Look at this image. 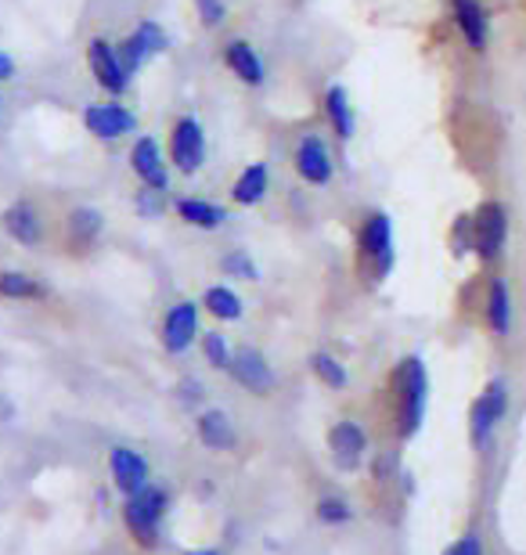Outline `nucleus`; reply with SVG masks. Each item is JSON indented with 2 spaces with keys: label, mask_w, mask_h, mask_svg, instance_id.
<instances>
[{
  "label": "nucleus",
  "mask_w": 526,
  "mask_h": 555,
  "mask_svg": "<svg viewBox=\"0 0 526 555\" xmlns=\"http://www.w3.org/2000/svg\"><path fill=\"white\" fill-rule=\"evenodd\" d=\"M0 228L8 231L11 238L18 242V246H40L43 242V214L40 206H33L29 198H18V203H11L4 214H0Z\"/></svg>",
  "instance_id": "17"
},
{
  "label": "nucleus",
  "mask_w": 526,
  "mask_h": 555,
  "mask_svg": "<svg viewBox=\"0 0 526 555\" xmlns=\"http://www.w3.org/2000/svg\"><path fill=\"white\" fill-rule=\"evenodd\" d=\"M203 336L198 332V304L192 299H181V304H174L166 310L163 318V347L170 353H184L192 350V343Z\"/></svg>",
  "instance_id": "14"
},
{
  "label": "nucleus",
  "mask_w": 526,
  "mask_h": 555,
  "mask_svg": "<svg viewBox=\"0 0 526 555\" xmlns=\"http://www.w3.org/2000/svg\"><path fill=\"white\" fill-rule=\"evenodd\" d=\"M166 192H152V188H141L138 198H133V209H138V217H159L166 203H163Z\"/></svg>",
  "instance_id": "33"
},
{
  "label": "nucleus",
  "mask_w": 526,
  "mask_h": 555,
  "mask_svg": "<svg viewBox=\"0 0 526 555\" xmlns=\"http://www.w3.org/2000/svg\"><path fill=\"white\" fill-rule=\"evenodd\" d=\"M310 369H315L318 379L329 386V390H346V383H350V375H346V364L339 358H332V353H310Z\"/></svg>",
  "instance_id": "27"
},
{
  "label": "nucleus",
  "mask_w": 526,
  "mask_h": 555,
  "mask_svg": "<svg viewBox=\"0 0 526 555\" xmlns=\"http://www.w3.org/2000/svg\"><path fill=\"white\" fill-rule=\"evenodd\" d=\"M220 271L223 278H242V282H260V268L245 249H231L220 257Z\"/></svg>",
  "instance_id": "29"
},
{
  "label": "nucleus",
  "mask_w": 526,
  "mask_h": 555,
  "mask_svg": "<svg viewBox=\"0 0 526 555\" xmlns=\"http://www.w3.org/2000/svg\"><path fill=\"white\" fill-rule=\"evenodd\" d=\"M321 108H324V124L335 134V141H350L357 134V116L350 105V91L343 83H332L329 91L321 94Z\"/></svg>",
  "instance_id": "19"
},
{
  "label": "nucleus",
  "mask_w": 526,
  "mask_h": 555,
  "mask_svg": "<svg viewBox=\"0 0 526 555\" xmlns=\"http://www.w3.org/2000/svg\"><path fill=\"white\" fill-rule=\"evenodd\" d=\"M174 214L195 231H220L223 224H228V209H223L220 203H209V198H198V195L177 198Z\"/></svg>",
  "instance_id": "22"
},
{
  "label": "nucleus",
  "mask_w": 526,
  "mask_h": 555,
  "mask_svg": "<svg viewBox=\"0 0 526 555\" xmlns=\"http://www.w3.org/2000/svg\"><path fill=\"white\" fill-rule=\"evenodd\" d=\"M267 192H271V163H249L245 170L234 177V184H231V203L234 206H260Z\"/></svg>",
  "instance_id": "21"
},
{
  "label": "nucleus",
  "mask_w": 526,
  "mask_h": 555,
  "mask_svg": "<svg viewBox=\"0 0 526 555\" xmlns=\"http://www.w3.org/2000/svg\"><path fill=\"white\" fill-rule=\"evenodd\" d=\"M223 69H228L242 87H253V91L267 83V65L260 59V51L242 37L223 43Z\"/></svg>",
  "instance_id": "15"
},
{
  "label": "nucleus",
  "mask_w": 526,
  "mask_h": 555,
  "mask_svg": "<svg viewBox=\"0 0 526 555\" xmlns=\"http://www.w3.org/2000/svg\"><path fill=\"white\" fill-rule=\"evenodd\" d=\"M451 18L462 43L473 54H487L490 48V11L484 0H451Z\"/></svg>",
  "instance_id": "13"
},
{
  "label": "nucleus",
  "mask_w": 526,
  "mask_h": 555,
  "mask_svg": "<svg viewBox=\"0 0 526 555\" xmlns=\"http://www.w3.org/2000/svg\"><path fill=\"white\" fill-rule=\"evenodd\" d=\"M188 555H220V552H213V548H198V552H188Z\"/></svg>",
  "instance_id": "37"
},
{
  "label": "nucleus",
  "mask_w": 526,
  "mask_h": 555,
  "mask_svg": "<svg viewBox=\"0 0 526 555\" xmlns=\"http://www.w3.org/2000/svg\"><path fill=\"white\" fill-rule=\"evenodd\" d=\"M87 69H91L94 83L102 87L108 98H119V102L133 83V76L127 73V65H123V59H119L116 43L105 40V37H94L91 43H87Z\"/></svg>",
  "instance_id": "7"
},
{
  "label": "nucleus",
  "mask_w": 526,
  "mask_h": 555,
  "mask_svg": "<svg viewBox=\"0 0 526 555\" xmlns=\"http://www.w3.org/2000/svg\"><path fill=\"white\" fill-rule=\"evenodd\" d=\"M195 11H198V22H203L206 29H223L231 18L228 0H195Z\"/></svg>",
  "instance_id": "32"
},
{
  "label": "nucleus",
  "mask_w": 526,
  "mask_h": 555,
  "mask_svg": "<svg viewBox=\"0 0 526 555\" xmlns=\"http://www.w3.org/2000/svg\"><path fill=\"white\" fill-rule=\"evenodd\" d=\"M473 220H476L473 257L479 263H495L501 253H505V242H509V209L501 206L498 198H487V203L473 214Z\"/></svg>",
  "instance_id": "9"
},
{
  "label": "nucleus",
  "mask_w": 526,
  "mask_h": 555,
  "mask_svg": "<svg viewBox=\"0 0 526 555\" xmlns=\"http://www.w3.org/2000/svg\"><path fill=\"white\" fill-rule=\"evenodd\" d=\"M166 159L181 177H195L206 166V127L198 116H177L170 127V144H166Z\"/></svg>",
  "instance_id": "4"
},
{
  "label": "nucleus",
  "mask_w": 526,
  "mask_h": 555,
  "mask_svg": "<svg viewBox=\"0 0 526 555\" xmlns=\"http://www.w3.org/2000/svg\"><path fill=\"white\" fill-rule=\"evenodd\" d=\"M11 76H15V59H11V54L0 51V83H8Z\"/></svg>",
  "instance_id": "36"
},
{
  "label": "nucleus",
  "mask_w": 526,
  "mask_h": 555,
  "mask_svg": "<svg viewBox=\"0 0 526 555\" xmlns=\"http://www.w3.org/2000/svg\"><path fill=\"white\" fill-rule=\"evenodd\" d=\"M318 519L321 524H329V527H343V524H350L354 519V508L350 502H343V498H321L318 502Z\"/></svg>",
  "instance_id": "31"
},
{
  "label": "nucleus",
  "mask_w": 526,
  "mask_h": 555,
  "mask_svg": "<svg viewBox=\"0 0 526 555\" xmlns=\"http://www.w3.org/2000/svg\"><path fill=\"white\" fill-rule=\"evenodd\" d=\"M293 166H296L299 181L310 184V188H329L335 181V155L318 130L299 134L296 149H293Z\"/></svg>",
  "instance_id": "6"
},
{
  "label": "nucleus",
  "mask_w": 526,
  "mask_h": 555,
  "mask_svg": "<svg viewBox=\"0 0 526 555\" xmlns=\"http://www.w3.org/2000/svg\"><path fill=\"white\" fill-rule=\"evenodd\" d=\"M357 260L368 282H386L397 268V235H394V220L383 209H372L361 220L357 231Z\"/></svg>",
  "instance_id": "1"
},
{
  "label": "nucleus",
  "mask_w": 526,
  "mask_h": 555,
  "mask_svg": "<svg viewBox=\"0 0 526 555\" xmlns=\"http://www.w3.org/2000/svg\"><path fill=\"white\" fill-rule=\"evenodd\" d=\"M130 170L141 181V188L152 192H170V159H166L159 138L141 134L130 144Z\"/></svg>",
  "instance_id": "10"
},
{
  "label": "nucleus",
  "mask_w": 526,
  "mask_h": 555,
  "mask_svg": "<svg viewBox=\"0 0 526 555\" xmlns=\"http://www.w3.org/2000/svg\"><path fill=\"white\" fill-rule=\"evenodd\" d=\"M48 296V285L26 271H0V299H15V304H33V299Z\"/></svg>",
  "instance_id": "25"
},
{
  "label": "nucleus",
  "mask_w": 526,
  "mask_h": 555,
  "mask_svg": "<svg viewBox=\"0 0 526 555\" xmlns=\"http://www.w3.org/2000/svg\"><path fill=\"white\" fill-rule=\"evenodd\" d=\"M329 451H332V462L339 465L343 473H354L361 469L364 454H368V433L357 426V422H335L332 433H329Z\"/></svg>",
  "instance_id": "16"
},
{
  "label": "nucleus",
  "mask_w": 526,
  "mask_h": 555,
  "mask_svg": "<svg viewBox=\"0 0 526 555\" xmlns=\"http://www.w3.org/2000/svg\"><path fill=\"white\" fill-rule=\"evenodd\" d=\"M473 249H476V220L473 214H458L451 224V253L462 260V257H473Z\"/></svg>",
  "instance_id": "28"
},
{
  "label": "nucleus",
  "mask_w": 526,
  "mask_h": 555,
  "mask_svg": "<svg viewBox=\"0 0 526 555\" xmlns=\"http://www.w3.org/2000/svg\"><path fill=\"white\" fill-rule=\"evenodd\" d=\"M203 307L209 310L217 321H239L242 318V296L234 293L231 285H209L203 293Z\"/></svg>",
  "instance_id": "26"
},
{
  "label": "nucleus",
  "mask_w": 526,
  "mask_h": 555,
  "mask_svg": "<svg viewBox=\"0 0 526 555\" xmlns=\"http://www.w3.org/2000/svg\"><path fill=\"white\" fill-rule=\"evenodd\" d=\"M484 318H487V328L495 332L498 339H505L509 332H512L516 310H512V293H509V282H505V278H490V282H487Z\"/></svg>",
  "instance_id": "20"
},
{
  "label": "nucleus",
  "mask_w": 526,
  "mask_h": 555,
  "mask_svg": "<svg viewBox=\"0 0 526 555\" xmlns=\"http://www.w3.org/2000/svg\"><path fill=\"white\" fill-rule=\"evenodd\" d=\"M444 555H484V545H479L476 534H465V538H458Z\"/></svg>",
  "instance_id": "34"
},
{
  "label": "nucleus",
  "mask_w": 526,
  "mask_h": 555,
  "mask_svg": "<svg viewBox=\"0 0 526 555\" xmlns=\"http://www.w3.org/2000/svg\"><path fill=\"white\" fill-rule=\"evenodd\" d=\"M505 412H509V386L501 379H495L484 393L476 397L473 412H469V433H473L476 448H487V440L495 437L498 422L505 418Z\"/></svg>",
  "instance_id": "11"
},
{
  "label": "nucleus",
  "mask_w": 526,
  "mask_h": 555,
  "mask_svg": "<svg viewBox=\"0 0 526 555\" xmlns=\"http://www.w3.org/2000/svg\"><path fill=\"white\" fill-rule=\"evenodd\" d=\"M203 358H206L209 369L228 372L231 347H228V339H223V332H206V336H203Z\"/></svg>",
  "instance_id": "30"
},
{
  "label": "nucleus",
  "mask_w": 526,
  "mask_h": 555,
  "mask_svg": "<svg viewBox=\"0 0 526 555\" xmlns=\"http://www.w3.org/2000/svg\"><path fill=\"white\" fill-rule=\"evenodd\" d=\"M166 48H170V37H166V29L155 18H141L138 26L116 43L119 59H123V65H127L130 76H138L152 59L166 54Z\"/></svg>",
  "instance_id": "5"
},
{
  "label": "nucleus",
  "mask_w": 526,
  "mask_h": 555,
  "mask_svg": "<svg viewBox=\"0 0 526 555\" xmlns=\"http://www.w3.org/2000/svg\"><path fill=\"white\" fill-rule=\"evenodd\" d=\"M228 372H231V379L242 386V390H249V393H256V397L271 393L274 386H278L274 369H271V364H267L264 353H260V350H253V347L231 350V364H228Z\"/></svg>",
  "instance_id": "12"
},
{
  "label": "nucleus",
  "mask_w": 526,
  "mask_h": 555,
  "mask_svg": "<svg viewBox=\"0 0 526 555\" xmlns=\"http://www.w3.org/2000/svg\"><path fill=\"white\" fill-rule=\"evenodd\" d=\"M108 473L112 483H116L119 494H138L144 483H149V462L141 459L138 451L130 448H112L108 451Z\"/></svg>",
  "instance_id": "18"
},
{
  "label": "nucleus",
  "mask_w": 526,
  "mask_h": 555,
  "mask_svg": "<svg viewBox=\"0 0 526 555\" xmlns=\"http://www.w3.org/2000/svg\"><path fill=\"white\" fill-rule=\"evenodd\" d=\"M195 433H198V440H203L209 451H231L234 443H239V437H234L231 418L223 415L220 408H209V412L198 415Z\"/></svg>",
  "instance_id": "24"
},
{
  "label": "nucleus",
  "mask_w": 526,
  "mask_h": 555,
  "mask_svg": "<svg viewBox=\"0 0 526 555\" xmlns=\"http://www.w3.org/2000/svg\"><path fill=\"white\" fill-rule=\"evenodd\" d=\"M181 401H184L188 408H192V404L198 401V383H195V379H184V383H181Z\"/></svg>",
  "instance_id": "35"
},
{
  "label": "nucleus",
  "mask_w": 526,
  "mask_h": 555,
  "mask_svg": "<svg viewBox=\"0 0 526 555\" xmlns=\"http://www.w3.org/2000/svg\"><path fill=\"white\" fill-rule=\"evenodd\" d=\"M80 119H84L87 134H94L98 141H119V138L138 134V113H133L130 105H123L119 98L84 105Z\"/></svg>",
  "instance_id": "8"
},
{
  "label": "nucleus",
  "mask_w": 526,
  "mask_h": 555,
  "mask_svg": "<svg viewBox=\"0 0 526 555\" xmlns=\"http://www.w3.org/2000/svg\"><path fill=\"white\" fill-rule=\"evenodd\" d=\"M65 231H69V242L76 249H91L105 235V214L94 206H76L65 220Z\"/></svg>",
  "instance_id": "23"
},
{
  "label": "nucleus",
  "mask_w": 526,
  "mask_h": 555,
  "mask_svg": "<svg viewBox=\"0 0 526 555\" xmlns=\"http://www.w3.org/2000/svg\"><path fill=\"white\" fill-rule=\"evenodd\" d=\"M397 386V437L411 440L422 429L425 408H429V372L422 358H405L394 375Z\"/></svg>",
  "instance_id": "2"
},
{
  "label": "nucleus",
  "mask_w": 526,
  "mask_h": 555,
  "mask_svg": "<svg viewBox=\"0 0 526 555\" xmlns=\"http://www.w3.org/2000/svg\"><path fill=\"white\" fill-rule=\"evenodd\" d=\"M166 508H170V494H166L159 483H144L138 494L127 498L123 519H127L130 534L138 538V545H155L159 527L166 519Z\"/></svg>",
  "instance_id": "3"
}]
</instances>
